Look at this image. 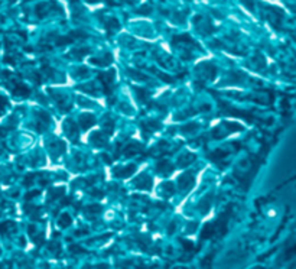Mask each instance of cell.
Returning a JSON list of instances; mask_svg holds the SVG:
<instances>
[{"label": "cell", "mask_w": 296, "mask_h": 269, "mask_svg": "<svg viewBox=\"0 0 296 269\" xmlns=\"http://www.w3.org/2000/svg\"><path fill=\"white\" fill-rule=\"evenodd\" d=\"M79 123H81L82 129H88V127H91V126L95 123V119H94L91 114H82V116L79 117Z\"/></svg>", "instance_id": "1"}, {"label": "cell", "mask_w": 296, "mask_h": 269, "mask_svg": "<svg viewBox=\"0 0 296 269\" xmlns=\"http://www.w3.org/2000/svg\"><path fill=\"white\" fill-rule=\"evenodd\" d=\"M134 169H136L134 165H129V167L123 168V171H116V175H117V177H123V178H126V177H130V175L133 174Z\"/></svg>", "instance_id": "2"}, {"label": "cell", "mask_w": 296, "mask_h": 269, "mask_svg": "<svg viewBox=\"0 0 296 269\" xmlns=\"http://www.w3.org/2000/svg\"><path fill=\"white\" fill-rule=\"evenodd\" d=\"M193 182V177L191 174H183L182 177H179V187L185 188V184H192Z\"/></svg>", "instance_id": "3"}]
</instances>
